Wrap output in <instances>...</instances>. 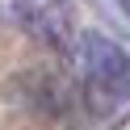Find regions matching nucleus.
<instances>
[{"label":"nucleus","mask_w":130,"mask_h":130,"mask_svg":"<svg viewBox=\"0 0 130 130\" xmlns=\"http://www.w3.org/2000/svg\"><path fill=\"white\" fill-rule=\"evenodd\" d=\"M84 67H88V96L96 109H113L122 96L130 92V55L118 42L101 34L84 38Z\"/></svg>","instance_id":"f257e3e1"}]
</instances>
